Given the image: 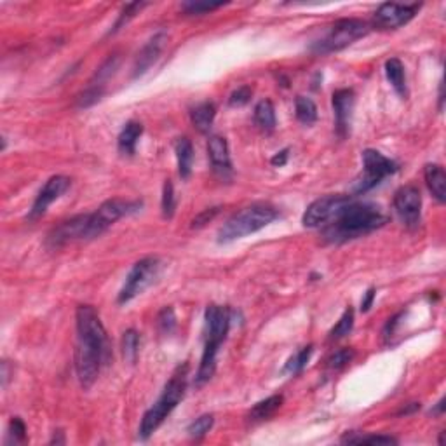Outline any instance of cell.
I'll list each match as a JSON object with an SVG mask.
<instances>
[{
    "label": "cell",
    "mask_w": 446,
    "mask_h": 446,
    "mask_svg": "<svg viewBox=\"0 0 446 446\" xmlns=\"http://www.w3.org/2000/svg\"><path fill=\"white\" fill-rule=\"evenodd\" d=\"M161 272V262L159 258H143L140 262H136L133 265V269L129 270L128 277H126V283L122 286V290L119 291L117 302L119 304H128L133 298L138 297L140 293L147 290L154 281L159 277Z\"/></svg>",
    "instance_id": "ba28073f"
},
{
    "label": "cell",
    "mask_w": 446,
    "mask_h": 446,
    "mask_svg": "<svg viewBox=\"0 0 446 446\" xmlns=\"http://www.w3.org/2000/svg\"><path fill=\"white\" fill-rule=\"evenodd\" d=\"M218 211H220V208H208V209H205L202 213H199V215L195 216L194 220H192V228L205 227L206 223H209L216 215H218Z\"/></svg>",
    "instance_id": "f35d334b"
},
{
    "label": "cell",
    "mask_w": 446,
    "mask_h": 446,
    "mask_svg": "<svg viewBox=\"0 0 446 446\" xmlns=\"http://www.w3.org/2000/svg\"><path fill=\"white\" fill-rule=\"evenodd\" d=\"M220 7H223V2H185L181 9L187 14H205L220 9Z\"/></svg>",
    "instance_id": "d590c367"
},
{
    "label": "cell",
    "mask_w": 446,
    "mask_h": 446,
    "mask_svg": "<svg viewBox=\"0 0 446 446\" xmlns=\"http://www.w3.org/2000/svg\"><path fill=\"white\" fill-rule=\"evenodd\" d=\"M255 121L265 133H272L276 129V110L270 100H262L255 107Z\"/></svg>",
    "instance_id": "cb8c5ba5"
},
{
    "label": "cell",
    "mask_w": 446,
    "mask_h": 446,
    "mask_svg": "<svg viewBox=\"0 0 446 446\" xmlns=\"http://www.w3.org/2000/svg\"><path fill=\"white\" fill-rule=\"evenodd\" d=\"M312 349H314V347L307 345V347H304V349L298 350L297 354H293V356H291L290 359H288V363L284 364V368H283L284 373H290V375H298V373H300V371L304 370L305 366H307L309 359H311Z\"/></svg>",
    "instance_id": "4316f807"
},
{
    "label": "cell",
    "mask_w": 446,
    "mask_h": 446,
    "mask_svg": "<svg viewBox=\"0 0 446 446\" xmlns=\"http://www.w3.org/2000/svg\"><path fill=\"white\" fill-rule=\"evenodd\" d=\"M375 295H377V290H375V288H370V290H368L366 293H364L363 302H361V312H368V311H370L371 305H373Z\"/></svg>",
    "instance_id": "ab89813d"
},
{
    "label": "cell",
    "mask_w": 446,
    "mask_h": 446,
    "mask_svg": "<svg viewBox=\"0 0 446 446\" xmlns=\"http://www.w3.org/2000/svg\"><path fill=\"white\" fill-rule=\"evenodd\" d=\"M205 343H215L222 345L230 328V312L227 307L220 305H209L205 314Z\"/></svg>",
    "instance_id": "4fadbf2b"
},
{
    "label": "cell",
    "mask_w": 446,
    "mask_h": 446,
    "mask_svg": "<svg viewBox=\"0 0 446 446\" xmlns=\"http://www.w3.org/2000/svg\"><path fill=\"white\" fill-rule=\"evenodd\" d=\"M295 112H297L298 121L305 126H311L318 121V107L307 96H297V100H295Z\"/></svg>",
    "instance_id": "d4e9b609"
},
{
    "label": "cell",
    "mask_w": 446,
    "mask_h": 446,
    "mask_svg": "<svg viewBox=\"0 0 446 446\" xmlns=\"http://www.w3.org/2000/svg\"><path fill=\"white\" fill-rule=\"evenodd\" d=\"M208 156L211 161V166L220 177H228L232 173V161L228 154L227 140L218 135L209 136L208 140Z\"/></svg>",
    "instance_id": "e0dca14e"
},
{
    "label": "cell",
    "mask_w": 446,
    "mask_h": 446,
    "mask_svg": "<svg viewBox=\"0 0 446 446\" xmlns=\"http://www.w3.org/2000/svg\"><path fill=\"white\" fill-rule=\"evenodd\" d=\"M142 206V201H126V199H110V201L103 202L93 215H89L86 239L100 237V235L103 234L107 228H110L117 220L140 211Z\"/></svg>",
    "instance_id": "52a82bcc"
},
{
    "label": "cell",
    "mask_w": 446,
    "mask_h": 446,
    "mask_svg": "<svg viewBox=\"0 0 446 446\" xmlns=\"http://www.w3.org/2000/svg\"><path fill=\"white\" fill-rule=\"evenodd\" d=\"M185 391H187V364H184V366H180L174 371L173 377L170 378V382L164 387L163 394L159 396V399L154 403L152 408L145 412L138 429L140 440H149L159 429L161 424L168 419V415L184 399Z\"/></svg>",
    "instance_id": "3957f363"
},
{
    "label": "cell",
    "mask_w": 446,
    "mask_h": 446,
    "mask_svg": "<svg viewBox=\"0 0 446 446\" xmlns=\"http://www.w3.org/2000/svg\"><path fill=\"white\" fill-rule=\"evenodd\" d=\"M251 94H253L251 87L241 86L230 94V98H228V103H230V107H242V105L248 103L249 98H251Z\"/></svg>",
    "instance_id": "74e56055"
},
{
    "label": "cell",
    "mask_w": 446,
    "mask_h": 446,
    "mask_svg": "<svg viewBox=\"0 0 446 446\" xmlns=\"http://www.w3.org/2000/svg\"><path fill=\"white\" fill-rule=\"evenodd\" d=\"M443 410H445V399H441V401L438 403L436 410H433V413L434 415H441V413H443Z\"/></svg>",
    "instance_id": "7bdbcfd3"
},
{
    "label": "cell",
    "mask_w": 446,
    "mask_h": 446,
    "mask_svg": "<svg viewBox=\"0 0 446 446\" xmlns=\"http://www.w3.org/2000/svg\"><path fill=\"white\" fill-rule=\"evenodd\" d=\"M166 42V34L159 31V34L154 35L149 42L142 47V51L138 52L135 59V66H133V79H138L142 77L150 66L156 63V59L159 58L161 51H163V45Z\"/></svg>",
    "instance_id": "2e32d148"
},
{
    "label": "cell",
    "mask_w": 446,
    "mask_h": 446,
    "mask_svg": "<svg viewBox=\"0 0 446 446\" xmlns=\"http://www.w3.org/2000/svg\"><path fill=\"white\" fill-rule=\"evenodd\" d=\"M354 199L350 195H325V198H319L305 209L304 216H302V223L309 228L321 227V225L333 222L336 216L340 215L343 208H345L349 202H352Z\"/></svg>",
    "instance_id": "9c48e42d"
},
{
    "label": "cell",
    "mask_w": 446,
    "mask_h": 446,
    "mask_svg": "<svg viewBox=\"0 0 446 446\" xmlns=\"http://www.w3.org/2000/svg\"><path fill=\"white\" fill-rule=\"evenodd\" d=\"M103 91H105V87L91 84V86L87 87V89L84 91L82 94H80L79 100H77V105H79L80 108L91 107V105H94L96 101H100V98L103 96Z\"/></svg>",
    "instance_id": "e575fe53"
},
{
    "label": "cell",
    "mask_w": 446,
    "mask_h": 446,
    "mask_svg": "<svg viewBox=\"0 0 446 446\" xmlns=\"http://www.w3.org/2000/svg\"><path fill=\"white\" fill-rule=\"evenodd\" d=\"M157 325H159V329L163 333H171L177 326V315H174V311L171 307H164L163 311L157 315Z\"/></svg>",
    "instance_id": "8d00e7d4"
},
{
    "label": "cell",
    "mask_w": 446,
    "mask_h": 446,
    "mask_svg": "<svg viewBox=\"0 0 446 446\" xmlns=\"http://www.w3.org/2000/svg\"><path fill=\"white\" fill-rule=\"evenodd\" d=\"M27 440V426L20 417H14L9 422V429H7V443H24Z\"/></svg>",
    "instance_id": "1f68e13d"
},
{
    "label": "cell",
    "mask_w": 446,
    "mask_h": 446,
    "mask_svg": "<svg viewBox=\"0 0 446 446\" xmlns=\"http://www.w3.org/2000/svg\"><path fill=\"white\" fill-rule=\"evenodd\" d=\"M356 103V94L352 89H339L333 93V112H335V126L340 138H345L350 133L352 112Z\"/></svg>",
    "instance_id": "9a60e30c"
},
{
    "label": "cell",
    "mask_w": 446,
    "mask_h": 446,
    "mask_svg": "<svg viewBox=\"0 0 446 446\" xmlns=\"http://www.w3.org/2000/svg\"><path fill=\"white\" fill-rule=\"evenodd\" d=\"M143 7H147V3H145V2H133V3H126V6L122 7L121 14H119L117 21H115L114 28H112V30H110V34H115V31L121 30V27H124V24L128 23V21L131 20V17H135L136 14H138L140 10L143 9Z\"/></svg>",
    "instance_id": "f546056e"
},
{
    "label": "cell",
    "mask_w": 446,
    "mask_h": 446,
    "mask_svg": "<svg viewBox=\"0 0 446 446\" xmlns=\"http://www.w3.org/2000/svg\"><path fill=\"white\" fill-rule=\"evenodd\" d=\"M420 3H394L387 2L382 3L373 14V24L375 27L382 28V30H396V28L403 27L408 21H412L415 17V14L419 13Z\"/></svg>",
    "instance_id": "30bf717a"
},
{
    "label": "cell",
    "mask_w": 446,
    "mask_h": 446,
    "mask_svg": "<svg viewBox=\"0 0 446 446\" xmlns=\"http://www.w3.org/2000/svg\"><path fill=\"white\" fill-rule=\"evenodd\" d=\"M161 208H163L164 218H171L174 215V208H177V198H174V187L170 180L164 184L163 188V201H161Z\"/></svg>",
    "instance_id": "4dcf8cb0"
},
{
    "label": "cell",
    "mask_w": 446,
    "mask_h": 446,
    "mask_svg": "<svg viewBox=\"0 0 446 446\" xmlns=\"http://www.w3.org/2000/svg\"><path fill=\"white\" fill-rule=\"evenodd\" d=\"M342 443H350V445H361V443H371V445H394L398 441L391 436H354V434H347L345 438H342Z\"/></svg>",
    "instance_id": "d6a6232c"
},
{
    "label": "cell",
    "mask_w": 446,
    "mask_h": 446,
    "mask_svg": "<svg viewBox=\"0 0 446 446\" xmlns=\"http://www.w3.org/2000/svg\"><path fill=\"white\" fill-rule=\"evenodd\" d=\"M426 184L429 187L431 194L438 199L440 202L446 201V174L445 170L440 164H427L426 171Z\"/></svg>",
    "instance_id": "44dd1931"
},
{
    "label": "cell",
    "mask_w": 446,
    "mask_h": 446,
    "mask_svg": "<svg viewBox=\"0 0 446 446\" xmlns=\"http://www.w3.org/2000/svg\"><path fill=\"white\" fill-rule=\"evenodd\" d=\"M385 75H387V80L391 82V86L394 87V91L399 96H408V91H406L405 66H403V63L399 61L398 58L387 59V63H385Z\"/></svg>",
    "instance_id": "603a6c76"
},
{
    "label": "cell",
    "mask_w": 446,
    "mask_h": 446,
    "mask_svg": "<svg viewBox=\"0 0 446 446\" xmlns=\"http://www.w3.org/2000/svg\"><path fill=\"white\" fill-rule=\"evenodd\" d=\"M394 209L401 222L410 228L420 225L422 215V195L415 185H405L394 195Z\"/></svg>",
    "instance_id": "8fae6325"
},
{
    "label": "cell",
    "mask_w": 446,
    "mask_h": 446,
    "mask_svg": "<svg viewBox=\"0 0 446 446\" xmlns=\"http://www.w3.org/2000/svg\"><path fill=\"white\" fill-rule=\"evenodd\" d=\"M143 133V126L140 122L129 121L128 124L122 128L121 135L117 138V147L119 152L122 156H135L136 145H138V140Z\"/></svg>",
    "instance_id": "ac0fdd59"
},
{
    "label": "cell",
    "mask_w": 446,
    "mask_h": 446,
    "mask_svg": "<svg viewBox=\"0 0 446 446\" xmlns=\"http://www.w3.org/2000/svg\"><path fill=\"white\" fill-rule=\"evenodd\" d=\"M87 222H89V215H79L65 220L49 232L47 246L59 248V246H65L66 242H72L75 239H86Z\"/></svg>",
    "instance_id": "5bb4252c"
},
{
    "label": "cell",
    "mask_w": 446,
    "mask_h": 446,
    "mask_svg": "<svg viewBox=\"0 0 446 446\" xmlns=\"http://www.w3.org/2000/svg\"><path fill=\"white\" fill-rule=\"evenodd\" d=\"M352 326H354V311L349 307L345 309L342 318L339 319V322H336V325L332 328V332H329V340L343 339V336L349 335V333L352 332Z\"/></svg>",
    "instance_id": "83f0119b"
},
{
    "label": "cell",
    "mask_w": 446,
    "mask_h": 446,
    "mask_svg": "<svg viewBox=\"0 0 446 446\" xmlns=\"http://www.w3.org/2000/svg\"><path fill=\"white\" fill-rule=\"evenodd\" d=\"M216 115V107L211 103V101H205V103L198 105L194 110L191 112V119L194 128L198 129L202 135H208L211 131L213 121H215Z\"/></svg>",
    "instance_id": "7402d4cb"
},
{
    "label": "cell",
    "mask_w": 446,
    "mask_h": 446,
    "mask_svg": "<svg viewBox=\"0 0 446 446\" xmlns=\"http://www.w3.org/2000/svg\"><path fill=\"white\" fill-rule=\"evenodd\" d=\"M174 152H177L178 161V173L184 180H187L192 173V164H194V147L192 142L185 136L174 142Z\"/></svg>",
    "instance_id": "d6986e66"
},
{
    "label": "cell",
    "mask_w": 446,
    "mask_h": 446,
    "mask_svg": "<svg viewBox=\"0 0 446 446\" xmlns=\"http://www.w3.org/2000/svg\"><path fill=\"white\" fill-rule=\"evenodd\" d=\"M385 223H387V215L382 211L380 206L352 201L325 228L322 235L328 242L340 244V242L363 237V235L384 227Z\"/></svg>",
    "instance_id": "7a4b0ae2"
},
{
    "label": "cell",
    "mask_w": 446,
    "mask_h": 446,
    "mask_svg": "<svg viewBox=\"0 0 446 446\" xmlns=\"http://www.w3.org/2000/svg\"><path fill=\"white\" fill-rule=\"evenodd\" d=\"M370 31V24L363 20H339L335 24H332L325 37L321 40L314 42L312 51L321 52V54H328V52L342 51V49L349 47L359 38L366 37Z\"/></svg>",
    "instance_id": "5b68a950"
},
{
    "label": "cell",
    "mask_w": 446,
    "mask_h": 446,
    "mask_svg": "<svg viewBox=\"0 0 446 446\" xmlns=\"http://www.w3.org/2000/svg\"><path fill=\"white\" fill-rule=\"evenodd\" d=\"M283 401H284V398L281 394L269 396V398L263 399V401H260V403H256V405L253 406L251 410H249L248 420L251 424H258V422H263V420L270 419V417H272L274 413H276L277 410L283 406Z\"/></svg>",
    "instance_id": "ffe728a7"
},
{
    "label": "cell",
    "mask_w": 446,
    "mask_h": 446,
    "mask_svg": "<svg viewBox=\"0 0 446 446\" xmlns=\"http://www.w3.org/2000/svg\"><path fill=\"white\" fill-rule=\"evenodd\" d=\"M288 157H290V150L284 149V150H281V152H277L276 156H274L272 159H270V163H272V166L281 168V166H284V164L288 163Z\"/></svg>",
    "instance_id": "60d3db41"
},
{
    "label": "cell",
    "mask_w": 446,
    "mask_h": 446,
    "mask_svg": "<svg viewBox=\"0 0 446 446\" xmlns=\"http://www.w3.org/2000/svg\"><path fill=\"white\" fill-rule=\"evenodd\" d=\"M77 321L75 371L82 389L96 382L101 366L108 357V339L100 315L91 305H79Z\"/></svg>",
    "instance_id": "6da1fadb"
},
{
    "label": "cell",
    "mask_w": 446,
    "mask_h": 446,
    "mask_svg": "<svg viewBox=\"0 0 446 446\" xmlns=\"http://www.w3.org/2000/svg\"><path fill=\"white\" fill-rule=\"evenodd\" d=\"M354 359V350L352 349H340L336 350V352H333L332 356L328 357V368H332V370H342L343 366H347V364L350 363V361Z\"/></svg>",
    "instance_id": "836d02e7"
},
{
    "label": "cell",
    "mask_w": 446,
    "mask_h": 446,
    "mask_svg": "<svg viewBox=\"0 0 446 446\" xmlns=\"http://www.w3.org/2000/svg\"><path fill=\"white\" fill-rule=\"evenodd\" d=\"M70 187V178L61 177V174H56V177L49 178L45 181L44 187L40 188L38 195L35 198L34 206H31L30 213H28V220H37L47 211L49 206L52 205L54 201H58Z\"/></svg>",
    "instance_id": "7c38bea8"
},
{
    "label": "cell",
    "mask_w": 446,
    "mask_h": 446,
    "mask_svg": "<svg viewBox=\"0 0 446 446\" xmlns=\"http://www.w3.org/2000/svg\"><path fill=\"white\" fill-rule=\"evenodd\" d=\"M279 216V209L269 202H255L246 206L227 220L218 230V242H232L249 234L262 230Z\"/></svg>",
    "instance_id": "277c9868"
},
{
    "label": "cell",
    "mask_w": 446,
    "mask_h": 446,
    "mask_svg": "<svg viewBox=\"0 0 446 446\" xmlns=\"http://www.w3.org/2000/svg\"><path fill=\"white\" fill-rule=\"evenodd\" d=\"M7 378H9V364H7V361H3L2 363V385L6 387L7 384Z\"/></svg>",
    "instance_id": "b9f144b4"
},
{
    "label": "cell",
    "mask_w": 446,
    "mask_h": 446,
    "mask_svg": "<svg viewBox=\"0 0 446 446\" xmlns=\"http://www.w3.org/2000/svg\"><path fill=\"white\" fill-rule=\"evenodd\" d=\"M213 422H215V419H213V415H209V413L201 415L199 419H195L194 422L188 426V429H187L188 436H191L192 440H201V438H205L206 434L211 431Z\"/></svg>",
    "instance_id": "f1b7e54d"
},
{
    "label": "cell",
    "mask_w": 446,
    "mask_h": 446,
    "mask_svg": "<svg viewBox=\"0 0 446 446\" xmlns=\"http://www.w3.org/2000/svg\"><path fill=\"white\" fill-rule=\"evenodd\" d=\"M138 347H140V335L135 329H128V332L122 335V356L124 361L129 364L136 363V357H138Z\"/></svg>",
    "instance_id": "484cf974"
},
{
    "label": "cell",
    "mask_w": 446,
    "mask_h": 446,
    "mask_svg": "<svg viewBox=\"0 0 446 446\" xmlns=\"http://www.w3.org/2000/svg\"><path fill=\"white\" fill-rule=\"evenodd\" d=\"M398 171V164L392 159L385 157L377 150H364L363 152V173L356 178L352 185L354 194H366L371 188L380 185L387 177Z\"/></svg>",
    "instance_id": "8992f818"
}]
</instances>
